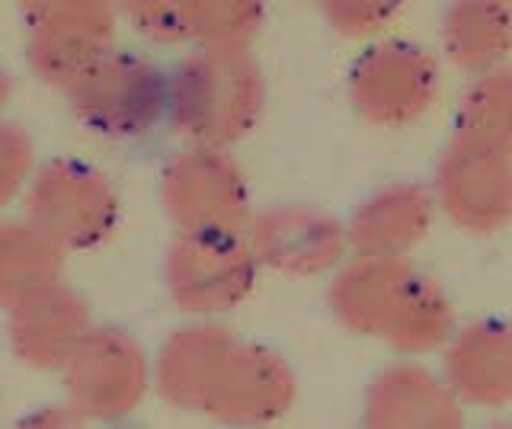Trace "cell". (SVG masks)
<instances>
[{"mask_svg": "<svg viewBox=\"0 0 512 429\" xmlns=\"http://www.w3.org/2000/svg\"><path fill=\"white\" fill-rule=\"evenodd\" d=\"M64 250L32 221H0V308L61 279Z\"/></svg>", "mask_w": 512, "mask_h": 429, "instance_id": "ac0fdd59", "label": "cell"}, {"mask_svg": "<svg viewBox=\"0 0 512 429\" xmlns=\"http://www.w3.org/2000/svg\"><path fill=\"white\" fill-rule=\"evenodd\" d=\"M160 205L180 231H247L250 186L228 148L189 145L160 173Z\"/></svg>", "mask_w": 512, "mask_h": 429, "instance_id": "30bf717a", "label": "cell"}, {"mask_svg": "<svg viewBox=\"0 0 512 429\" xmlns=\"http://www.w3.org/2000/svg\"><path fill=\"white\" fill-rule=\"evenodd\" d=\"M32 177V141L13 122H0V209L23 193Z\"/></svg>", "mask_w": 512, "mask_h": 429, "instance_id": "603a6c76", "label": "cell"}, {"mask_svg": "<svg viewBox=\"0 0 512 429\" xmlns=\"http://www.w3.org/2000/svg\"><path fill=\"white\" fill-rule=\"evenodd\" d=\"M23 7L26 58L39 81L64 90L112 52L122 0H23Z\"/></svg>", "mask_w": 512, "mask_h": 429, "instance_id": "52a82bcc", "label": "cell"}, {"mask_svg": "<svg viewBox=\"0 0 512 429\" xmlns=\"http://www.w3.org/2000/svg\"><path fill=\"white\" fill-rule=\"evenodd\" d=\"M64 93L74 116L103 138H138L167 116V74L132 52H106Z\"/></svg>", "mask_w": 512, "mask_h": 429, "instance_id": "8992f818", "label": "cell"}, {"mask_svg": "<svg viewBox=\"0 0 512 429\" xmlns=\"http://www.w3.org/2000/svg\"><path fill=\"white\" fill-rule=\"evenodd\" d=\"M455 132L474 135L490 145L512 151V65L474 74L471 87L461 93Z\"/></svg>", "mask_w": 512, "mask_h": 429, "instance_id": "d6986e66", "label": "cell"}, {"mask_svg": "<svg viewBox=\"0 0 512 429\" xmlns=\"http://www.w3.org/2000/svg\"><path fill=\"white\" fill-rule=\"evenodd\" d=\"M407 0H317L324 20L346 39H368L381 33Z\"/></svg>", "mask_w": 512, "mask_h": 429, "instance_id": "7402d4cb", "label": "cell"}, {"mask_svg": "<svg viewBox=\"0 0 512 429\" xmlns=\"http://www.w3.org/2000/svg\"><path fill=\"white\" fill-rule=\"evenodd\" d=\"M247 241L263 269L279 276L311 279L333 273L346 260V225L308 202H282L250 218Z\"/></svg>", "mask_w": 512, "mask_h": 429, "instance_id": "7c38bea8", "label": "cell"}, {"mask_svg": "<svg viewBox=\"0 0 512 429\" xmlns=\"http://www.w3.org/2000/svg\"><path fill=\"white\" fill-rule=\"evenodd\" d=\"M151 372L167 404L228 426L276 423L298 397V378L276 349L215 321L173 330Z\"/></svg>", "mask_w": 512, "mask_h": 429, "instance_id": "6da1fadb", "label": "cell"}, {"mask_svg": "<svg viewBox=\"0 0 512 429\" xmlns=\"http://www.w3.org/2000/svg\"><path fill=\"white\" fill-rule=\"evenodd\" d=\"M202 0H122V13L138 33L160 45H192Z\"/></svg>", "mask_w": 512, "mask_h": 429, "instance_id": "ffe728a7", "label": "cell"}, {"mask_svg": "<svg viewBox=\"0 0 512 429\" xmlns=\"http://www.w3.org/2000/svg\"><path fill=\"white\" fill-rule=\"evenodd\" d=\"M266 109V77L247 45H199L167 74V119L189 145L231 148Z\"/></svg>", "mask_w": 512, "mask_h": 429, "instance_id": "3957f363", "label": "cell"}, {"mask_svg": "<svg viewBox=\"0 0 512 429\" xmlns=\"http://www.w3.org/2000/svg\"><path fill=\"white\" fill-rule=\"evenodd\" d=\"M263 20L266 0H202L192 49L199 45H250Z\"/></svg>", "mask_w": 512, "mask_h": 429, "instance_id": "44dd1931", "label": "cell"}, {"mask_svg": "<svg viewBox=\"0 0 512 429\" xmlns=\"http://www.w3.org/2000/svg\"><path fill=\"white\" fill-rule=\"evenodd\" d=\"M90 330V305L61 279L7 308V343L13 356L39 372H61Z\"/></svg>", "mask_w": 512, "mask_h": 429, "instance_id": "4fadbf2b", "label": "cell"}, {"mask_svg": "<svg viewBox=\"0 0 512 429\" xmlns=\"http://www.w3.org/2000/svg\"><path fill=\"white\" fill-rule=\"evenodd\" d=\"M442 375L461 404L506 407L512 401V324L474 321L442 346Z\"/></svg>", "mask_w": 512, "mask_h": 429, "instance_id": "2e32d148", "label": "cell"}, {"mask_svg": "<svg viewBox=\"0 0 512 429\" xmlns=\"http://www.w3.org/2000/svg\"><path fill=\"white\" fill-rule=\"evenodd\" d=\"M432 196L439 212L468 234H496L512 221V151L455 132L442 148Z\"/></svg>", "mask_w": 512, "mask_h": 429, "instance_id": "ba28073f", "label": "cell"}, {"mask_svg": "<svg viewBox=\"0 0 512 429\" xmlns=\"http://www.w3.org/2000/svg\"><path fill=\"white\" fill-rule=\"evenodd\" d=\"M330 314L356 337L378 340L394 353H436L455 333V305L445 289L410 257H362L333 269Z\"/></svg>", "mask_w": 512, "mask_h": 429, "instance_id": "7a4b0ae2", "label": "cell"}, {"mask_svg": "<svg viewBox=\"0 0 512 429\" xmlns=\"http://www.w3.org/2000/svg\"><path fill=\"white\" fill-rule=\"evenodd\" d=\"M362 417L375 429H455L464 420V404L445 375L420 362H394L368 381Z\"/></svg>", "mask_w": 512, "mask_h": 429, "instance_id": "5bb4252c", "label": "cell"}, {"mask_svg": "<svg viewBox=\"0 0 512 429\" xmlns=\"http://www.w3.org/2000/svg\"><path fill=\"white\" fill-rule=\"evenodd\" d=\"M26 218L64 250H93L119 225V196L103 170L77 157H55L26 183Z\"/></svg>", "mask_w": 512, "mask_h": 429, "instance_id": "5b68a950", "label": "cell"}, {"mask_svg": "<svg viewBox=\"0 0 512 429\" xmlns=\"http://www.w3.org/2000/svg\"><path fill=\"white\" fill-rule=\"evenodd\" d=\"M439 39L445 58L471 77L506 65L512 55V0H448Z\"/></svg>", "mask_w": 512, "mask_h": 429, "instance_id": "e0dca14e", "label": "cell"}, {"mask_svg": "<svg viewBox=\"0 0 512 429\" xmlns=\"http://www.w3.org/2000/svg\"><path fill=\"white\" fill-rule=\"evenodd\" d=\"M260 263L247 231H180L164 253V285L173 305L192 317L228 314L250 298Z\"/></svg>", "mask_w": 512, "mask_h": 429, "instance_id": "277c9868", "label": "cell"}, {"mask_svg": "<svg viewBox=\"0 0 512 429\" xmlns=\"http://www.w3.org/2000/svg\"><path fill=\"white\" fill-rule=\"evenodd\" d=\"M439 84L436 55L407 39H384L356 58L346 93L365 122L400 129L429 113L439 97Z\"/></svg>", "mask_w": 512, "mask_h": 429, "instance_id": "9c48e42d", "label": "cell"}, {"mask_svg": "<svg viewBox=\"0 0 512 429\" xmlns=\"http://www.w3.org/2000/svg\"><path fill=\"white\" fill-rule=\"evenodd\" d=\"M64 391L87 420H125L148 394L154 372L135 337L116 327H93L64 362Z\"/></svg>", "mask_w": 512, "mask_h": 429, "instance_id": "8fae6325", "label": "cell"}, {"mask_svg": "<svg viewBox=\"0 0 512 429\" xmlns=\"http://www.w3.org/2000/svg\"><path fill=\"white\" fill-rule=\"evenodd\" d=\"M436 215L439 205L429 186L388 183L352 212L346 225L349 250L362 257H410L429 237Z\"/></svg>", "mask_w": 512, "mask_h": 429, "instance_id": "9a60e30c", "label": "cell"}, {"mask_svg": "<svg viewBox=\"0 0 512 429\" xmlns=\"http://www.w3.org/2000/svg\"><path fill=\"white\" fill-rule=\"evenodd\" d=\"M10 97H13V81H10V74H7V68H4V65H0V113H4V109H7Z\"/></svg>", "mask_w": 512, "mask_h": 429, "instance_id": "cb8c5ba5", "label": "cell"}]
</instances>
